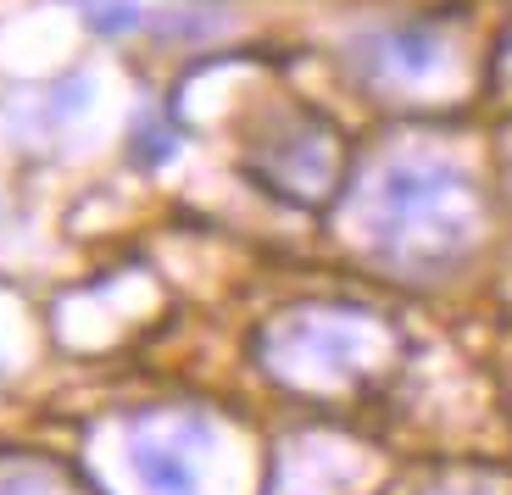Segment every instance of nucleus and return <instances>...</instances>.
Returning <instances> with one entry per match:
<instances>
[{"instance_id": "7ed1b4c3", "label": "nucleus", "mask_w": 512, "mask_h": 495, "mask_svg": "<svg viewBox=\"0 0 512 495\" xmlns=\"http://www.w3.org/2000/svg\"><path fill=\"white\" fill-rule=\"evenodd\" d=\"M240 167L273 201L301 206V212H323L329 201L346 195L351 151H346V134L323 112H312V106H279L245 140Z\"/></svg>"}, {"instance_id": "9d476101", "label": "nucleus", "mask_w": 512, "mask_h": 495, "mask_svg": "<svg viewBox=\"0 0 512 495\" xmlns=\"http://www.w3.org/2000/svg\"><path fill=\"white\" fill-rule=\"evenodd\" d=\"M501 67H512V28L501 34Z\"/></svg>"}, {"instance_id": "0eeeda50", "label": "nucleus", "mask_w": 512, "mask_h": 495, "mask_svg": "<svg viewBox=\"0 0 512 495\" xmlns=\"http://www.w3.org/2000/svg\"><path fill=\"white\" fill-rule=\"evenodd\" d=\"M0 495H73V484H67V473L45 457L0 451Z\"/></svg>"}, {"instance_id": "20e7f679", "label": "nucleus", "mask_w": 512, "mask_h": 495, "mask_svg": "<svg viewBox=\"0 0 512 495\" xmlns=\"http://www.w3.org/2000/svg\"><path fill=\"white\" fill-rule=\"evenodd\" d=\"M212 423L190 407H145L128 418V473L145 495H206Z\"/></svg>"}, {"instance_id": "423d86ee", "label": "nucleus", "mask_w": 512, "mask_h": 495, "mask_svg": "<svg viewBox=\"0 0 512 495\" xmlns=\"http://www.w3.org/2000/svg\"><path fill=\"white\" fill-rule=\"evenodd\" d=\"M184 151V128L173 123L167 112H140L134 117V128H128V162L134 167H167L173 156Z\"/></svg>"}, {"instance_id": "1a4fd4ad", "label": "nucleus", "mask_w": 512, "mask_h": 495, "mask_svg": "<svg viewBox=\"0 0 512 495\" xmlns=\"http://www.w3.org/2000/svg\"><path fill=\"white\" fill-rule=\"evenodd\" d=\"M418 495H512V479L485 473V468H462V473H446V479L423 484Z\"/></svg>"}, {"instance_id": "39448f33", "label": "nucleus", "mask_w": 512, "mask_h": 495, "mask_svg": "<svg viewBox=\"0 0 512 495\" xmlns=\"http://www.w3.org/2000/svg\"><path fill=\"white\" fill-rule=\"evenodd\" d=\"M451 67V34L435 17H401L351 39V73L373 95H423Z\"/></svg>"}, {"instance_id": "f03ea898", "label": "nucleus", "mask_w": 512, "mask_h": 495, "mask_svg": "<svg viewBox=\"0 0 512 495\" xmlns=\"http://www.w3.org/2000/svg\"><path fill=\"white\" fill-rule=\"evenodd\" d=\"M401 329L357 301H301L273 312L251 340L256 368L295 401L346 407L384 390L401 368Z\"/></svg>"}, {"instance_id": "f257e3e1", "label": "nucleus", "mask_w": 512, "mask_h": 495, "mask_svg": "<svg viewBox=\"0 0 512 495\" xmlns=\"http://www.w3.org/2000/svg\"><path fill=\"white\" fill-rule=\"evenodd\" d=\"M351 240L396 279H446L485 234V190L446 151H390L373 173L351 167Z\"/></svg>"}, {"instance_id": "6e6552de", "label": "nucleus", "mask_w": 512, "mask_h": 495, "mask_svg": "<svg viewBox=\"0 0 512 495\" xmlns=\"http://www.w3.org/2000/svg\"><path fill=\"white\" fill-rule=\"evenodd\" d=\"M73 6L90 23V34H101V39H134L145 28H156V12L145 0H73Z\"/></svg>"}]
</instances>
